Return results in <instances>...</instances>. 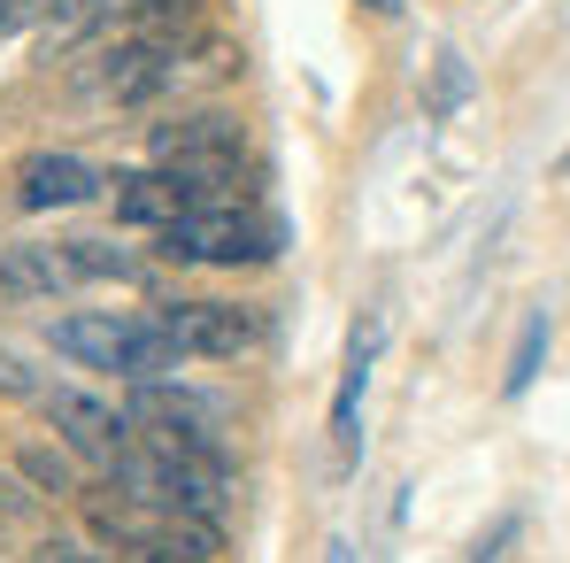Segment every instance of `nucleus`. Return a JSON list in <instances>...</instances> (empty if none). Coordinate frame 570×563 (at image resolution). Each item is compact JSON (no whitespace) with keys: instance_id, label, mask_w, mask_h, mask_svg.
I'll return each mask as SVG.
<instances>
[{"instance_id":"obj_1","label":"nucleus","mask_w":570,"mask_h":563,"mask_svg":"<svg viewBox=\"0 0 570 563\" xmlns=\"http://www.w3.org/2000/svg\"><path fill=\"white\" fill-rule=\"evenodd\" d=\"M70 363H86V371H116V378H178V340L155 324V317H116V309H78V317H62L55 332H47Z\"/></svg>"},{"instance_id":"obj_2","label":"nucleus","mask_w":570,"mask_h":563,"mask_svg":"<svg viewBox=\"0 0 570 563\" xmlns=\"http://www.w3.org/2000/svg\"><path fill=\"white\" fill-rule=\"evenodd\" d=\"M155 247L170 263H208V271H239V263H271L285 247V224L278 216H255V208H193L178 224L155 232Z\"/></svg>"},{"instance_id":"obj_3","label":"nucleus","mask_w":570,"mask_h":563,"mask_svg":"<svg viewBox=\"0 0 570 563\" xmlns=\"http://www.w3.org/2000/svg\"><path fill=\"white\" fill-rule=\"evenodd\" d=\"M155 324L178 340L186 363H232L263 340V309H239V301H163Z\"/></svg>"},{"instance_id":"obj_4","label":"nucleus","mask_w":570,"mask_h":563,"mask_svg":"<svg viewBox=\"0 0 570 563\" xmlns=\"http://www.w3.org/2000/svg\"><path fill=\"white\" fill-rule=\"evenodd\" d=\"M39 409H47V425L70 440V456H86L94 470H108L124 448H131V417L124 409H108L100 394H78V386H47L39 394Z\"/></svg>"},{"instance_id":"obj_5","label":"nucleus","mask_w":570,"mask_h":563,"mask_svg":"<svg viewBox=\"0 0 570 563\" xmlns=\"http://www.w3.org/2000/svg\"><path fill=\"white\" fill-rule=\"evenodd\" d=\"M155 163L163 171H186V163H239V116L224 108H186L170 124H155Z\"/></svg>"},{"instance_id":"obj_6","label":"nucleus","mask_w":570,"mask_h":563,"mask_svg":"<svg viewBox=\"0 0 570 563\" xmlns=\"http://www.w3.org/2000/svg\"><path fill=\"white\" fill-rule=\"evenodd\" d=\"M100 193H108V178L86 155H23V171H16V201L23 208H86Z\"/></svg>"},{"instance_id":"obj_7","label":"nucleus","mask_w":570,"mask_h":563,"mask_svg":"<svg viewBox=\"0 0 570 563\" xmlns=\"http://www.w3.org/2000/svg\"><path fill=\"white\" fill-rule=\"evenodd\" d=\"M108 201H116V216L124 224H147V232H163V224H178V216H193V193L178 171H116L108 178Z\"/></svg>"},{"instance_id":"obj_8","label":"nucleus","mask_w":570,"mask_h":563,"mask_svg":"<svg viewBox=\"0 0 570 563\" xmlns=\"http://www.w3.org/2000/svg\"><path fill=\"white\" fill-rule=\"evenodd\" d=\"M78 271H70V247H39V240H8L0 247V293L8 301H55L70 293Z\"/></svg>"},{"instance_id":"obj_9","label":"nucleus","mask_w":570,"mask_h":563,"mask_svg":"<svg viewBox=\"0 0 570 563\" xmlns=\"http://www.w3.org/2000/svg\"><path fill=\"white\" fill-rule=\"evenodd\" d=\"M371 356H379V332H355L347 371H340V401H332V456H340V464L363 456V386H371Z\"/></svg>"},{"instance_id":"obj_10","label":"nucleus","mask_w":570,"mask_h":563,"mask_svg":"<svg viewBox=\"0 0 570 563\" xmlns=\"http://www.w3.org/2000/svg\"><path fill=\"white\" fill-rule=\"evenodd\" d=\"M147 0H62L55 16H47V39L55 47H86V39H116V31H131V16H139Z\"/></svg>"},{"instance_id":"obj_11","label":"nucleus","mask_w":570,"mask_h":563,"mask_svg":"<svg viewBox=\"0 0 570 563\" xmlns=\"http://www.w3.org/2000/svg\"><path fill=\"white\" fill-rule=\"evenodd\" d=\"M62 247H70V271H78V279H147V263H139V255H124V247H116V240H62Z\"/></svg>"},{"instance_id":"obj_12","label":"nucleus","mask_w":570,"mask_h":563,"mask_svg":"<svg viewBox=\"0 0 570 563\" xmlns=\"http://www.w3.org/2000/svg\"><path fill=\"white\" fill-rule=\"evenodd\" d=\"M540 356H548V309H532V317H524V332H517V356H509V378H501V394H509V401L540 378Z\"/></svg>"},{"instance_id":"obj_13","label":"nucleus","mask_w":570,"mask_h":563,"mask_svg":"<svg viewBox=\"0 0 570 563\" xmlns=\"http://www.w3.org/2000/svg\"><path fill=\"white\" fill-rule=\"evenodd\" d=\"M0 394H8V401H39V394H47L39 378L23 371V356H16V348H0Z\"/></svg>"},{"instance_id":"obj_14","label":"nucleus","mask_w":570,"mask_h":563,"mask_svg":"<svg viewBox=\"0 0 570 563\" xmlns=\"http://www.w3.org/2000/svg\"><path fill=\"white\" fill-rule=\"evenodd\" d=\"M23 470H31L47 494H70V464H62V456H39V448H31V456H23Z\"/></svg>"},{"instance_id":"obj_15","label":"nucleus","mask_w":570,"mask_h":563,"mask_svg":"<svg viewBox=\"0 0 570 563\" xmlns=\"http://www.w3.org/2000/svg\"><path fill=\"white\" fill-rule=\"evenodd\" d=\"M39 16H55V0H0V31H23Z\"/></svg>"},{"instance_id":"obj_16","label":"nucleus","mask_w":570,"mask_h":563,"mask_svg":"<svg viewBox=\"0 0 570 563\" xmlns=\"http://www.w3.org/2000/svg\"><path fill=\"white\" fill-rule=\"evenodd\" d=\"M463 86H471V78H463V55H440V108H455Z\"/></svg>"},{"instance_id":"obj_17","label":"nucleus","mask_w":570,"mask_h":563,"mask_svg":"<svg viewBox=\"0 0 570 563\" xmlns=\"http://www.w3.org/2000/svg\"><path fill=\"white\" fill-rule=\"evenodd\" d=\"M363 8H379V16H393V8H401V0H363Z\"/></svg>"},{"instance_id":"obj_18","label":"nucleus","mask_w":570,"mask_h":563,"mask_svg":"<svg viewBox=\"0 0 570 563\" xmlns=\"http://www.w3.org/2000/svg\"><path fill=\"white\" fill-rule=\"evenodd\" d=\"M332 563H355V556H347V541H332Z\"/></svg>"}]
</instances>
